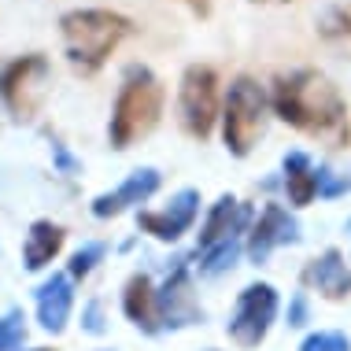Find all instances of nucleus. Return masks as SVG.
I'll use <instances>...</instances> for the list:
<instances>
[{
	"mask_svg": "<svg viewBox=\"0 0 351 351\" xmlns=\"http://www.w3.org/2000/svg\"><path fill=\"white\" fill-rule=\"evenodd\" d=\"M122 311H126V318L134 322L137 329L159 333V311H156V292H152L148 274H134V278H130L126 292H122Z\"/></svg>",
	"mask_w": 351,
	"mask_h": 351,
	"instance_id": "15",
	"label": "nucleus"
},
{
	"mask_svg": "<svg viewBox=\"0 0 351 351\" xmlns=\"http://www.w3.org/2000/svg\"><path fill=\"white\" fill-rule=\"evenodd\" d=\"M274 318H278V292L267 281H255L237 296V307L230 315V337L241 348H255L270 333Z\"/></svg>",
	"mask_w": 351,
	"mask_h": 351,
	"instance_id": "7",
	"label": "nucleus"
},
{
	"mask_svg": "<svg viewBox=\"0 0 351 351\" xmlns=\"http://www.w3.org/2000/svg\"><path fill=\"white\" fill-rule=\"evenodd\" d=\"M196 211H200V193H196V189H182L163 211H141L137 226L145 233H152L156 241H178V237L189 233V226L196 222Z\"/></svg>",
	"mask_w": 351,
	"mask_h": 351,
	"instance_id": "9",
	"label": "nucleus"
},
{
	"mask_svg": "<svg viewBox=\"0 0 351 351\" xmlns=\"http://www.w3.org/2000/svg\"><path fill=\"white\" fill-rule=\"evenodd\" d=\"M49 78H52V67L41 52L12 60L0 71V100H4V108L19 122H30L41 111L45 97H49Z\"/></svg>",
	"mask_w": 351,
	"mask_h": 351,
	"instance_id": "5",
	"label": "nucleus"
},
{
	"mask_svg": "<svg viewBox=\"0 0 351 351\" xmlns=\"http://www.w3.org/2000/svg\"><path fill=\"white\" fill-rule=\"evenodd\" d=\"M281 244H300V222L281 204H267V211L259 215V222H255V230L248 237L252 263H267L270 252L281 248Z\"/></svg>",
	"mask_w": 351,
	"mask_h": 351,
	"instance_id": "10",
	"label": "nucleus"
},
{
	"mask_svg": "<svg viewBox=\"0 0 351 351\" xmlns=\"http://www.w3.org/2000/svg\"><path fill=\"white\" fill-rule=\"evenodd\" d=\"M263 119H267V93L255 78H237L230 85L222 111V137L233 156H248L255 137L263 134Z\"/></svg>",
	"mask_w": 351,
	"mask_h": 351,
	"instance_id": "4",
	"label": "nucleus"
},
{
	"mask_svg": "<svg viewBox=\"0 0 351 351\" xmlns=\"http://www.w3.org/2000/svg\"><path fill=\"white\" fill-rule=\"evenodd\" d=\"M237 255H241V237H233V241L218 244V248L204 252V263H200V274H207V278H215V274L230 270L237 263Z\"/></svg>",
	"mask_w": 351,
	"mask_h": 351,
	"instance_id": "19",
	"label": "nucleus"
},
{
	"mask_svg": "<svg viewBox=\"0 0 351 351\" xmlns=\"http://www.w3.org/2000/svg\"><path fill=\"white\" fill-rule=\"evenodd\" d=\"M26 340V318L23 311H8L0 318V351H15Z\"/></svg>",
	"mask_w": 351,
	"mask_h": 351,
	"instance_id": "20",
	"label": "nucleus"
},
{
	"mask_svg": "<svg viewBox=\"0 0 351 351\" xmlns=\"http://www.w3.org/2000/svg\"><path fill=\"white\" fill-rule=\"evenodd\" d=\"M248 222H252L248 204L233 200L230 193L218 196V204L207 211V222H204V230H200V252H211V248H218V244L241 237L244 230H248Z\"/></svg>",
	"mask_w": 351,
	"mask_h": 351,
	"instance_id": "11",
	"label": "nucleus"
},
{
	"mask_svg": "<svg viewBox=\"0 0 351 351\" xmlns=\"http://www.w3.org/2000/svg\"><path fill=\"white\" fill-rule=\"evenodd\" d=\"M303 322H307V296L296 292L292 303H289V326H303Z\"/></svg>",
	"mask_w": 351,
	"mask_h": 351,
	"instance_id": "25",
	"label": "nucleus"
},
{
	"mask_svg": "<svg viewBox=\"0 0 351 351\" xmlns=\"http://www.w3.org/2000/svg\"><path fill=\"white\" fill-rule=\"evenodd\" d=\"M318 30H322V37H326L329 45H340L344 52H351V12H344V8L326 12Z\"/></svg>",
	"mask_w": 351,
	"mask_h": 351,
	"instance_id": "18",
	"label": "nucleus"
},
{
	"mask_svg": "<svg viewBox=\"0 0 351 351\" xmlns=\"http://www.w3.org/2000/svg\"><path fill=\"white\" fill-rule=\"evenodd\" d=\"M71 303H74V292H71L67 274H52V278L37 289V318H41V326L49 329V333H63V329H67Z\"/></svg>",
	"mask_w": 351,
	"mask_h": 351,
	"instance_id": "13",
	"label": "nucleus"
},
{
	"mask_svg": "<svg viewBox=\"0 0 351 351\" xmlns=\"http://www.w3.org/2000/svg\"><path fill=\"white\" fill-rule=\"evenodd\" d=\"M182 4H185L193 15H200V19H207V15H211V0H182Z\"/></svg>",
	"mask_w": 351,
	"mask_h": 351,
	"instance_id": "27",
	"label": "nucleus"
},
{
	"mask_svg": "<svg viewBox=\"0 0 351 351\" xmlns=\"http://www.w3.org/2000/svg\"><path fill=\"white\" fill-rule=\"evenodd\" d=\"M60 34L71 67L82 74H97L108 63V56L134 34V23L108 8H74L60 19Z\"/></svg>",
	"mask_w": 351,
	"mask_h": 351,
	"instance_id": "2",
	"label": "nucleus"
},
{
	"mask_svg": "<svg viewBox=\"0 0 351 351\" xmlns=\"http://www.w3.org/2000/svg\"><path fill=\"white\" fill-rule=\"evenodd\" d=\"M178 111H182V126L189 137L207 141L218 119V78L211 67L193 63L182 74V93H178Z\"/></svg>",
	"mask_w": 351,
	"mask_h": 351,
	"instance_id": "6",
	"label": "nucleus"
},
{
	"mask_svg": "<svg viewBox=\"0 0 351 351\" xmlns=\"http://www.w3.org/2000/svg\"><path fill=\"white\" fill-rule=\"evenodd\" d=\"M300 351H351L344 333H311Z\"/></svg>",
	"mask_w": 351,
	"mask_h": 351,
	"instance_id": "22",
	"label": "nucleus"
},
{
	"mask_svg": "<svg viewBox=\"0 0 351 351\" xmlns=\"http://www.w3.org/2000/svg\"><path fill=\"white\" fill-rule=\"evenodd\" d=\"M351 193V178H333V170H318V196L322 200H337V196Z\"/></svg>",
	"mask_w": 351,
	"mask_h": 351,
	"instance_id": "23",
	"label": "nucleus"
},
{
	"mask_svg": "<svg viewBox=\"0 0 351 351\" xmlns=\"http://www.w3.org/2000/svg\"><path fill=\"white\" fill-rule=\"evenodd\" d=\"M104 252H108V248L97 244V241L85 244V248H78V252H74V259H71V278H85V274H89L104 259Z\"/></svg>",
	"mask_w": 351,
	"mask_h": 351,
	"instance_id": "21",
	"label": "nucleus"
},
{
	"mask_svg": "<svg viewBox=\"0 0 351 351\" xmlns=\"http://www.w3.org/2000/svg\"><path fill=\"white\" fill-rule=\"evenodd\" d=\"M34 351H52V348H34Z\"/></svg>",
	"mask_w": 351,
	"mask_h": 351,
	"instance_id": "28",
	"label": "nucleus"
},
{
	"mask_svg": "<svg viewBox=\"0 0 351 351\" xmlns=\"http://www.w3.org/2000/svg\"><path fill=\"white\" fill-rule=\"evenodd\" d=\"M60 248H63V230L56 222H49V218H37L30 226V233H26V244H23L26 270H45L60 255Z\"/></svg>",
	"mask_w": 351,
	"mask_h": 351,
	"instance_id": "16",
	"label": "nucleus"
},
{
	"mask_svg": "<svg viewBox=\"0 0 351 351\" xmlns=\"http://www.w3.org/2000/svg\"><path fill=\"white\" fill-rule=\"evenodd\" d=\"M274 111L281 122L296 126L307 137H318L329 148H344L351 141L348 104L337 85L318 71L281 74L274 85Z\"/></svg>",
	"mask_w": 351,
	"mask_h": 351,
	"instance_id": "1",
	"label": "nucleus"
},
{
	"mask_svg": "<svg viewBox=\"0 0 351 351\" xmlns=\"http://www.w3.org/2000/svg\"><path fill=\"white\" fill-rule=\"evenodd\" d=\"M255 4H267V0H255Z\"/></svg>",
	"mask_w": 351,
	"mask_h": 351,
	"instance_id": "29",
	"label": "nucleus"
},
{
	"mask_svg": "<svg viewBox=\"0 0 351 351\" xmlns=\"http://www.w3.org/2000/svg\"><path fill=\"white\" fill-rule=\"evenodd\" d=\"M82 326H85V333H104V311H100V303L93 300L89 307H85V315H82Z\"/></svg>",
	"mask_w": 351,
	"mask_h": 351,
	"instance_id": "24",
	"label": "nucleus"
},
{
	"mask_svg": "<svg viewBox=\"0 0 351 351\" xmlns=\"http://www.w3.org/2000/svg\"><path fill=\"white\" fill-rule=\"evenodd\" d=\"M285 189H289V204L307 207L318 196V170L311 167L307 152H289L285 156Z\"/></svg>",
	"mask_w": 351,
	"mask_h": 351,
	"instance_id": "17",
	"label": "nucleus"
},
{
	"mask_svg": "<svg viewBox=\"0 0 351 351\" xmlns=\"http://www.w3.org/2000/svg\"><path fill=\"white\" fill-rule=\"evenodd\" d=\"M52 152H56V163H60L63 174H74V170H78V163H74L67 152H63V145H52Z\"/></svg>",
	"mask_w": 351,
	"mask_h": 351,
	"instance_id": "26",
	"label": "nucleus"
},
{
	"mask_svg": "<svg viewBox=\"0 0 351 351\" xmlns=\"http://www.w3.org/2000/svg\"><path fill=\"white\" fill-rule=\"evenodd\" d=\"M159 189V170H152V167H141L134 170V174L126 178L119 189H111V193H104L93 200V215L97 218H115L122 215L126 207H134V204H145L152 193Z\"/></svg>",
	"mask_w": 351,
	"mask_h": 351,
	"instance_id": "12",
	"label": "nucleus"
},
{
	"mask_svg": "<svg viewBox=\"0 0 351 351\" xmlns=\"http://www.w3.org/2000/svg\"><path fill=\"white\" fill-rule=\"evenodd\" d=\"M348 230H351V222H348Z\"/></svg>",
	"mask_w": 351,
	"mask_h": 351,
	"instance_id": "30",
	"label": "nucleus"
},
{
	"mask_svg": "<svg viewBox=\"0 0 351 351\" xmlns=\"http://www.w3.org/2000/svg\"><path fill=\"white\" fill-rule=\"evenodd\" d=\"M303 281L315 285L322 296H329V300L351 296V270H348L344 255H340L337 248H329L326 255H318V259L303 270Z\"/></svg>",
	"mask_w": 351,
	"mask_h": 351,
	"instance_id": "14",
	"label": "nucleus"
},
{
	"mask_svg": "<svg viewBox=\"0 0 351 351\" xmlns=\"http://www.w3.org/2000/svg\"><path fill=\"white\" fill-rule=\"evenodd\" d=\"M163 115V85L148 67H130L119 89L115 111H111V148H130L137 137L152 134Z\"/></svg>",
	"mask_w": 351,
	"mask_h": 351,
	"instance_id": "3",
	"label": "nucleus"
},
{
	"mask_svg": "<svg viewBox=\"0 0 351 351\" xmlns=\"http://www.w3.org/2000/svg\"><path fill=\"white\" fill-rule=\"evenodd\" d=\"M156 311H159V329H185L204 322V307L193 296V281L185 267H174V274L163 281L156 292Z\"/></svg>",
	"mask_w": 351,
	"mask_h": 351,
	"instance_id": "8",
	"label": "nucleus"
}]
</instances>
